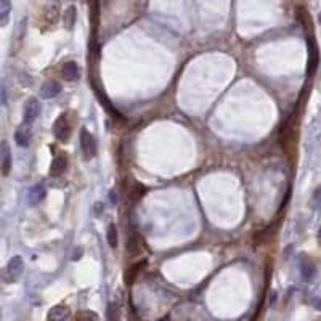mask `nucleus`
<instances>
[{
	"instance_id": "obj_1",
	"label": "nucleus",
	"mask_w": 321,
	"mask_h": 321,
	"mask_svg": "<svg viewBox=\"0 0 321 321\" xmlns=\"http://www.w3.org/2000/svg\"><path fill=\"white\" fill-rule=\"evenodd\" d=\"M297 141V119L295 114H291L279 130V145L286 153L293 150Z\"/></svg>"
},
{
	"instance_id": "obj_2",
	"label": "nucleus",
	"mask_w": 321,
	"mask_h": 321,
	"mask_svg": "<svg viewBox=\"0 0 321 321\" xmlns=\"http://www.w3.org/2000/svg\"><path fill=\"white\" fill-rule=\"evenodd\" d=\"M307 52H308V59H307V76L312 77L315 76L320 64V50L317 45V40L313 37V32L307 34Z\"/></svg>"
},
{
	"instance_id": "obj_3",
	"label": "nucleus",
	"mask_w": 321,
	"mask_h": 321,
	"mask_svg": "<svg viewBox=\"0 0 321 321\" xmlns=\"http://www.w3.org/2000/svg\"><path fill=\"white\" fill-rule=\"evenodd\" d=\"M80 148H82V153H84L85 159H92L95 158L97 154V140L95 136L88 132L87 129H82L80 130Z\"/></svg>"
},
{
	"instance_id": "obj_4",
	"label": "nucleus",
	"mask_w": 321,
	"mask_h": 321,
	"mask_svg": "<svg viewBox=\"0 0 321 321\" xmlns=\"http://www.w3.org/2000/svg\"><path fill=\"white\" fill-rule=\"evenodd\" d=\"M71 132H73V130H71V124L68 122V117L61 114L55 121V124H53V134H55L58 141L66 143V141H69Z\"/></svg>"
},
{
	"instance_id": "obj_5",
	"label": "nucleus",
	"mask_w": 321,
	"mask_h": 321,
	"mask_svg": "<svg viewBox=\"0 0 321 321\" xmlns=\"http://www.w3.org/2000/svg\"><path fill=\"white\" fill-rule=\"evenodd\" d=\"M40 114V103L37 98H29L25 103V112H23V121L25 124H32Z\"/></svg>"
},
{
	"instance_id": "obj_6",
	"label": "nucleus",
	"mask_w": 321,
	"mask_h": 321,
	"mask_svg": "<svg viewBox=\"0 0 321 321\" xmlns=\"http://www.w3.org/2000/svg\"><path fill=\"white\" fill-rule=\"evenodd\" d=\"M23 268H25V264H23V259L20 257V255H15V257H11L8 265H7L8 281H16V279L21 276Z\"/></svg>"
},
{
	"instance_id": "obj_7",
	"label": "nucleus",
	"mask_w": 321,
	"mask_h": 321,
	"mask_svg": "<svg viewBox=\"0 0 321 321\" xmlns=\"http://www.w3.org/2000/svg\"><path fill=\"white\" fill-rule=\"evenodd\" d=\"M71 317V310L68 305H55L47 313L49 321H66Z\"/></svg>"
},
{
	"instance_id": "obj_8",
	"label": "nucleus",
	"mask_w": 321,
	"mask_h": 321,
	"mask_svg": "<svg viewBox=\"0 0 321 321\" xmlns=\"http://www.w3.org/2000/svg\"><path fill=\"white\" fill-rule=\"evenodd\" d=\"M61 76H63V79L68 80V82H74V80L79 79L80 69H79V66H77V63H74V61L64 63L63 68H61Z\"/></svg>"
},
{
	"instance_id": "obj_9",
	"label": "nucleus",
	"mask_w": 321,
	"mask_h": 321,
	"mask_svg": "<svg viewBox=\"0 0 321 321\" xmlns=\"http://www.w3.org/2000/svg\"><path fill=\"white\" fill-rule=\"evenodd\" d=\"M300 273H302V278L305 279V281H312L317 275V267L312 262L308 257H302L300 260Z\"/></svg>"
},
{
	"instance_id": "obj_10",
	"label": "nucleus",
	"mask_w": 321,
	"mask_h": 321,
	"mask_svg": "<svg viewBox=\"0 0 321 321\" xmlns=\"http://www.w3.org/2000/svg\"><path fill=\"white\" fill-rule=\"evenodd\" d=\"M59 92H61V85H59L56 80H47L45 84L42 85L40 95H42V98L50 100V98H55Z\"/></svg>"
},
{
	"instance_id": "obj_11",
	"label": "nucleus",
	"mask_w": 321,
	"mask_h": 321,
	"mask_svg": "<svg viewBox=\"0 0 321 321\" xmlns=\"http://www.w3.org/2000/svg\"><path fill=\"white\" fill-rule=\"evenodd\" d=\"M11 170V153L7 145V141H2V174L3 177H8Z\"/></svg>"
},
{
	"instance_id": "obj_12",
	"label": "nucleus",
	"mask_w": 321,
	"mask_h": 321,
	"mask_svg": "<svg viewBox=\"0 0 321 321\" xmlns=\"http://www.w3.org/2000/svg\"><path fill=\"white\" fill-rule=\"evenodd\" d=\"M68 167V160L64 156H56L55 159L52 160V165H50V175L52 177H58L61 175L64 170Z\"/></svg>"
},
{
	"instance_id": "obj_13",
	"label": "nucleus",
	"mask_w": 321,
	"mask_h": 321,
	"mask_svg": "<svg viewBox=\"0 0 321 321\" xmlns=\"http://www.w3.org/2000/svg\"><path fill=\"white\" fill-rule=\"evenodd\" d=\"M45 188L42 185H35L31 188V191H29L27 194V199H29V204L31 206H35V204H39L40 201H44L45 199Z\"/></svg>"
},
{
	"instance_id": "obj_14",
	"label": "nucleus",
	"mask_w": 321,
	"mask_h": 321,
	"mask_svg": "<svg viewBox=\"0 0 321 321\" xmlns=\"http://www.w3.org/2000/svg\"><path fill=\"white\" fill-rule=\"evenodd\" d=\"M93 88H95V93H97V97H98V100H100V103H102V105L105 106V108H106V111H108L111 116H114V117H117V119H122V116L119 114V112H117V109L114 108V106L111 105V102H109V100L106 98V95H105L103 92H100L97 85H93Z\"/></svg>"
},
{
	"instance_id": "obj_15",
	"label": "nucleus",
	"mask_w": 321,
	"mask_h": 321,
	"mask_svg": "<svg viewBox=\"0 0 321 321\" xmlns=\"http://www.w3.org/2000/svg\"><path fill=\"white\" fill-rule=\"evenodd\" d=\"M145 265H146V260H143V262H136V264H134V265H130L129 270L126 271V284H132V283L135 281V278L138 276L140 270L143 268Z\"/></svg>"
},
{
	"instance_id": "obj_16",
	"label": "nucleus",
	"mask_w": 321,
	"mask_h": 321,
	"mask_svg": "<svg viewBox=\"0 0 321 321\" xmlns=\"http://www.w3.org/2000/svg\"><path fill=\"white\" fill-rule=\"evenodd\" d=\"M76 18H77V13H76V7L74 5H71L66 10H64V15H63V25L66 29H73L74 25H76Z\"/></svg>"
},
{
	"instance_id": "obj_17",
	"label": "nucleus",
	"mask_w": 321,
	"mask_h": 321,
	"mask_svg": "<svg viewBox=\"0 0 321 321\" xmlns=\"http://www.w3.org/2000/svg\"><path fill=\"white\" fill-rule=\"evenodd\" d=\"M10 10H11L10 0H0V26H2V27L7 26Z\"/></svg>"
},
{
	"instance_id": "obj_18",
	"label": "nucleus",
	"mask_w": 321,
	"mask_h": 321,
	"mask_svg": "<svg viewBox=\"0 0 321 321\" xmlns=\"http://www.w3.org/2000/svg\"><path fill=\"white\" fill-rule=\"evenodd\" d=\"M15 141L20 146L26 148L29 143H31V132H29V129H20L18 132L15 134Z\"/></svg>"
},
{
	"instance_id": "obj_19",
	"label": "nucleus",
	"mask_w": 321,
	"mask_h": 321,
	"mask_svg": "<svg viewBox=\"0 0 321 321\" xmlns=\"http://www.w3.org/2000/svg\"><path fill=\"white\" fill-rule=\"evenodd\" d=\"M98 315L92 310H80L74 315L73 321H98Z\"/></svg>"
},
{
	"instance_id": "obj_20",
	"label": "nucleus",
	"mask_w": 321,
	"mask_h": 321,
	"mask_svg": "<svg viewBox=\"0 0 321 321\" xmlns=\"http://www.w3.org/2000/svg\"><path fill=\"white\" fill-rule=\"evenodd\" d=\"M127 251L130 252V255H136V254L141 252V238L138 235H134L132 240L129 241Z\"/></svg>"
},
{
	"instance_id": "obj_21",
	"label": "nucleus",
	"mask_w": 321,
	"mask_h": 321,
	"mask_svg": "<svg viewBox=\"0 0 321 321\" xmlns=\"http://www.w3.org/2000/svg\"><path fill=\"white\" fill-rule=\"evenodd\" d=\"M106 238H108V244L114 249L117 246V228L114 223H111L108 227V233H106Z\"/></svg>"
},
{
	"instance_id": "obj_22",
	"label": "nucleus",
	"mask_w": 321,
	"mask_h": 321,
	"mask_svg": "<svg viewBox=\"0 0 321 321\" xmlns=\"http://www.w3.org/2000/svg\"><path fill=\"white\" fill-rule=\"evenodd\" d=\"M56 18H58V3L53 2V5L47 7V21L53 25V23L56 21Z\"/></svg>"
},
{
	"instance_id": "obj_23",
	"label": "nucleus",
	"mask_w": 321,
	"mask_h": 321,
	"mask_svg": "<svg viewBox=\"0 0 321 321\" xmlns=\"http://www.w3.org/2000/svg\"><path fill=\"white\" fill-rule=\"evenodd\" d=\"M270 238V228H265L262 231H257V233L254 235V242H257V244H262L267 240Z\"/></svg>"
},
{
	"instance_id": "obj_24",
	"label": "nucleus",
	"mask_w": 321,
	"mask_h": 321,
	"mask_svg": "<svg viewBox=\"0 0 321 321\" xmlns=\"http://www.w3.org/2000/svg\"><path fill=\"white\" fill-rule=\"evenodd\" d=\"M119 317H121V313H119V307L116 304H109V307H108V320L109 321H119Z\"/></svg>"
},
{
	"instance_id": "obj_25",
	"label": "nucleus",
	"mask_w": 321,
	"mask_h": 321,
	"mask_svg": "<svg viewBox=\"0 0 321 321\" xmlns=\"http://www.w3.org/2000/svg\"><path fill=\"white\" fill-rule=\"evenodd\" d=\"M145 191H146V188L145 187H141V185H135V188H134V191H132V199L134 201H138L141 196L145 194Z\"/></svg>"
},
{
	"instance_id": "obj_26",
	"label": "nucleus",
	"mask_w": 321,
	"mask_h": 321,
	"mask_svg": "<svg viewBox=\"0 0 321 321\" xmlns=\"http://www.w3.org/2000/svg\"><path fill=\"white\" fill-rule=\"evenodd\" d=\"M312 201H313V206L317 207V209H320V207H321V187L315 189Z\"/></svg>"
},
{
	"instance_id": "obj_27",
	"label": "nucleus",
	"mask_w": 321,
	"mask_h": 321,
	"mask_svg": "<svg viewBox=\"0 0 321 321\" xmlns=\"http://www.w3.org/2000/svg\"><path fill=\"white\" fill-rule=\"evenodd\" d=\"M103 209H105L103 204H102V203H98L97 206H95V215H97V217L102 215V211H103Z\"/></svg>"
},
{
	"instance_id": "obj_28",
	"label": "nucleus",
	"mask_w": 321,
	"mask_h": 321,
	"mask_svg": "<svg viewBox=\"0 0 321 321\" xmlns=\"http://www.w3.org/2000/svg\"><path fill=\"white\" fill-rule=\"evenodd\" d=\"M82 257V247H77L74 251V255H73V260H79Z\"/></svg>"
},
{
	"instance_id": "obj_29",
	"label": "nucleus",
	"mask_w": 321,
	"mask_h": 321,
	"mask_svg": "<svg viewBox=\"0 0 321 321\" xmlns=\"http://www.w3.org/2000/svg\"><path fill=\"white\" fill-rule=\"evenodd\" d=\"M109 198H111V203H112V204H116V203H117V194H116L114 191H111V193H109Z\"/></svg>"
},
{
	"instance_id": "obj_30",
	"label": "nucleus",
	"mask_w": 321,
	"mask_h": 321,
	"mask_svg": "<svg viewBox=\"0 0 321 321\" xmlns=\"http://www.w3.org/2000/svg\"><path fill=\"white\" fill-rule=\"evenodd\" d=\"M259 313H260V310H259V312H255V315H254V318H252L251 321H257V320H259Z\"/></svg>"
},
{
	"instance_id": "obj_31",
	"label": "nucleus",
	"mask_w": 321,
	"mask_h": 321,
	"mask_svg": "<svg viewBox=\"0 0 321 321\" xmlns=\"http://www.w3.org/2000/svg\"><path fill=\"white\" fill-rule=\"evenodd\" d=\"M318 241H320V244H321V227L318 230Z\"/></svg>"
},
{
	"instance_id": "obj_32",
	"label": "nucleus",
	"mask_w": 321,
	"mask_h": 321,
	"mask_svg": "<svg viewBox=\"0 0 321 321\" xmlns=\"http://www.w3.org/2000/svg\"><path fill=\"white\" fill-rule=\"evenodd\" d=\"M318 21H320V25H321V11H320V15H318Z\"/></svg>"
}]
</instances>
